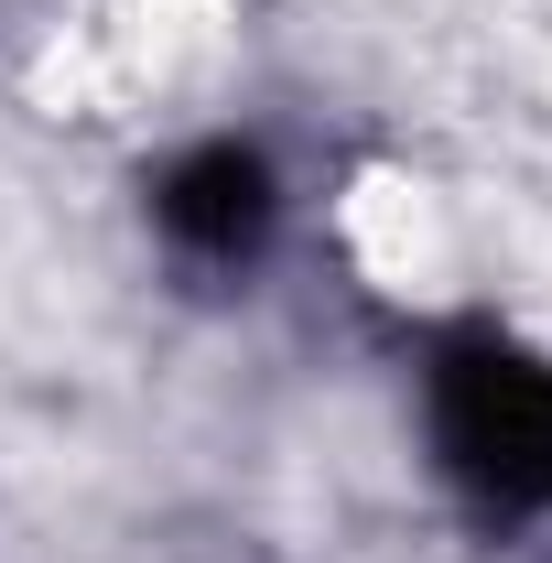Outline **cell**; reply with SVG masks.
Here are the masks:
<instances>
[{
	"mask_svg": "<svg viewBox=\"0 0 552 563\" xmlns=\"http://www.w3.org/2000/svg\"><path fill=\"white\" fill-rule=\"evenodd\" d=\"M422 433L444 488L487 520H552V357L509 325H466L422 368Z\"/></svg>",
	"mask_w": 552,
	"mask_h": 563,
	"instance_id": "cell-1",
	"label": "cell"
},
{
	"mask_svg": "<svg viewBox=\"0 0 552 563\" xmlns=\"http://www.w3.org/2000/svg\"><path fill=\"white\" fill-rule=\"evenodd\" d=\"M152 228H163V250H185L207 272H250L272 250V228H281V185H272V163L250 141H196L185 163H163Z\"/></svg>",
	"mask_w": 552,
	"mask_h": 563,
	"instance_id": "cell-2",
	"label": "cell"
}]
</instances>
